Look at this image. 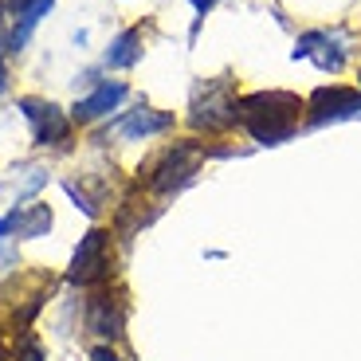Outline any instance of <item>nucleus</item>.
Listing matches in <instances>:
<instances>
[{"mask_svg": "<svg viewBox=\"0 0 361 361\" xmlns=\"http://www.w3.org/2000/svg\"><path fill=\"white\" fill-rule=\"evenodd\" d=\"M298 110H302V106H298V99L271 90V94H255V99L244 102V122L252 126V134L259 137V142L275 145L279 137L290 134Z\"/></svg>", "mask_w": 361, "mask_h": 361, "instance_id": "nucleus-1", "label": "nucleus"}, {"mask_svg": "<svg viewBox=\"0 0 361 361\" xmlns=\"http://www.w3.org/2000/svg\"><path fill=\"white\" fill-rule=\"evenodd\" d=\"M20 110L27 114V122L36 126V142L47 145V142H63L67 137V118L63 110L55 106V102H39V99H24L20 102Z\"/></svg>", "mask_w": 361, "mask_h": 361, "instance_id": "nucleus-2", "label": "nucleus"}, {"mask_svg": "<svg viewBox=\"0 0 361 361\" xmlns=\"http://www.w3.org/2000/svg\"><path fill=\"white\" fill-rule=\"evenodd\" d=\"M192 122L204 126V130H224V126H232V122H235V102L224 94L220 82H212V87L204 90V102H197Z\"/></svg>", "mask_w": 361, "mask_h": 361, "instance_id": "nucleus-3", "label": "nucleus"}, {"mask_svg": "<svg viewBox=\"0 0 361 361\" xmlns=\"http://www.w3.org/2000/svg\"><path fill=\"white\" fill-rule=\"evenodd\" d=\"M314 114L310 122H330V118H350L353 110H361V94L357 90H345V87H330V90H318L310 99Z\"/></svg>", "mask_w": 361, "mask_h": 361, "instance_id": "nucleus-4", "label": "nucleus"}, {"mask_svg": "<svg viewBox=\"0 0 361 361\" xmlns=\"http://www.w3.org/2000/svg\"><path fill=\"white\" fill-rule=\"evenodd\" d=\"M197 161H200V154L192 149V145H177V149H169V154H165V161H161V177H157L154 185H157L161 192L177 189V185H185V180L192 177Z\"/></svg>", "mask_w": 361, "mask_h": 361, "instance_id": "nucleus-5", "label": "nucleus"}, {"mask_svg": "<svg viewBox=\"0 0 361 361\" xmlns=\"http://www.w3.org/2000/svg\"><path fill=\"white\" fill-rule=\"evenodd\" d=\"M102 267H106V235H102V232H90L87 240L79 244V252H75V271H71V279L90 283Z\"/></svg>", "mask_w": 361, "mask_h": 361, "instance_id": "nucleus-6", "label": "nucleus"}, {"mask_svg": "<svg viewBox=\"0 0 361 361\" xmlns=\"http://www.w3.org/2000/svg\"><path fill=\"white\" fill-rule=\"evenodd\" d=\"M173 126L169 114H157V110L142 106V110H130L122 122H118V134L130 137V142H137V137H149V134H161V130Z\"/></svg>", "mask_w": 361, "mask_h": 361, "instance_id": "nucleus-7", "label": "nucleus"}, {"mask_svg": "<svg viewBox=\"0 0 361 361\" xmlns=\"http://www.w3.org/2000/svg\"><path fill=\"white\" fill-rule=\"evenodd\" d=\"M122 99H126V87H122V82H102L90 99H82L79 106H75V118H79V122H94V118L110 114Z\"/></svg>", "mask_w": 361, "mask_h": 361, "instance_id": "nucleus-8", "label": "nucleus"}, {"mask_svg": "<svg viewBox=\"0 0 361 361\" xmlns=\"http://www.w3.org/2000/svg\"><path fill=\"white\" fill-rule=\"evenodd\" d=\"M142 32H122V36L110 44V51H106V63L110 67H130V63H137V55H142Z\"/></svg>", "mask_w": 361, "mask_h": 361, "instance_id": "nucleus-9", "label": "nucleus"}, {"mask_svg": "<svg viewBox=\"0 0 361 361\" xmlns=\"http://www.w3.org/2000/svg\"><path fill=\"white\" fill-rule=\"evenodd\" d=\"M192 4H197V12H208V8H212V0H192Z\"/></svg>", "mask_w": 361, "mask_h": 361, "instance_id": "nucleus-10", "label": "nucleus"}, {"mask_svg": "<svg viewBox=\"0 0 361 361\" xmlns=\"http://www.w3.org/2000/svg\"><path fill=\"white\" fill-rule=\"evenodd\" d=\"M0 263H8V252H4V247H0Z\"/></svg>", "mask_w": 361, "mask_h": 361, "instance_id": "nucleus-11", "label": "nucleus"}, {"mask_svg": "<svg viewBox=\"0 0 361 361\" xmlns=\"http://www.w3.org/2000/svg\"><path fill=\"white\" fill-rule=\"evenodd\" d=\"M16 4H20V8H24V4H32V0H16Z\"/></svg>", "mask_w": 361, "mask_h": 361, "instance_id": "nucleus-12", "label": "nucleus"}]
</instances>
